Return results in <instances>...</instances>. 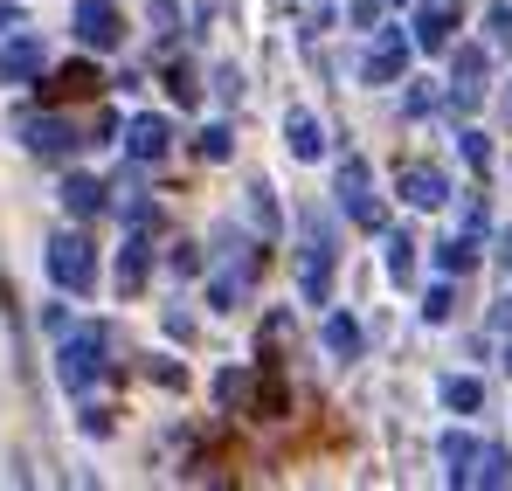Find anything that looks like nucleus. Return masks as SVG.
Instances as JSON below:
<instances>
[{
  "label": "nucleus",
  "mask_w": 512,
  "mask_h": 491,
  "mask_svg": "<svg viewBox=\"0 0 512 491\" xmlns=\"http://www.w3.org/2000/svg\"><path fill=\"white\" fill-rule=\"evenodd\" d=\"M499 367H506V374H512V346H506V360H499Z\"/></svg>",
  "instance_id": "35"
},
{
  "label": "nucleus",
  "mask_w": 512,
  "mask_h": 491,
  "mask_svg": "<svg viewBox=\"0 0 512 491\" xmlns=\"http://www.w3.org/2000/svg\"><path fill=\"white\" fill-rule=\"evenodd\" d=\"M77 42L84 49H118L125 42V21L111 0H77Z\"/></svg>",
  "instance_id": "9"
},
{
  "label": "nucleus",
  "mask_w": 512,
  "mask_h": 491,
  "mask_svg": "<svg viewBox=\"0 0 512 491\" xmlns=\"http://www.w3.org/2000/svg\"><path fill=\"white\" fill-rule=\"evenodd\" d=\"M215 97L236 104V97H243V77H236V70H215Z\"/></svg>",
  "instance_id": "31"
},
{
  "label": "nucleus",
  "mask_w": 512,
  "mask_h": 491,
  "mask_svg": "<svg viewBox=\"0 0 512 491\" xmlns=\"http://www.w3.org/2000/svg\"><path fill=\"white\" fill-rule=\"evenodd\" d=\"M402 201H409V208H443V201H450L443 166H402Z\"/></svg>",
  "instance_id": "13"
},
{
  "label": "nucleus",
  "mask_w": 512,
  "mask_h": 491,
  "mask_svg": "<svg viewBox=\"0 0 512 491\" xmlns=\"http://www.w3.org/2000/svg\"><path fill=\"white\" fill-rule=\"evenodd\" d=\"M395 7H402V0H395Z\"/></svg>",
  "instance_id": "37"
},
{
  "label": "nucleus",
  "mask_w": 512,
  "mask_h": 491,
  "mask_svg": "<svg viewBox=\"0 0 512 491\" xmlns=\"http://www.w3.org/2000/svg\"><path fill=\"white\" fill-rule=\"evenodd\" d=\"M167 90H173V97H180V104H194V77H187L180 63H173V70H167Z\"/></svg>",
  "instance_id": "32"
},
{
  "label": "nucleus",
  "mask_w": 512,
  "mask_h": 491,
  "mask_svg": "<svg viewBox=\"0 0 512 491\" xmlns=\"http://www.w3.org/2000/svg\"><path fill=\"white\" fill-rule=\"evenodd\" d=\"M478 256H485V249H478V236H471V229H464V236H450V243L436 249L443 277H471V270H478Z\"/></svg>",
  "instance_id": "19"
},
{
  "label": "nucleus",
  "mask_w": 512,
  "mask_h": 491,
  "mask_svg": "<svg viewBox=\"0 0 512 491\" xmlns=\"http://www.w3.org/2000/svg\"><path fill=\"white\" fill-rule=\"evenodd\" d=\"M492 326H499V332H512V298L499 305V312H492Z\"/></svg>",
  "instance_id": "34"
},
{
  "label": "nucleus",
  "mask_w": 512,
  "mask_h": 491,
  "mask_svg": "<svg viewBox=\"0 0 512 491\" xmlns=\"http://www.w3.org/2000/svg\"><path fill=\"white\" fill-rule=\"evenodd\" d=\"M340 208L353 229H388V208H381V194H374V173L360 153H346L340 160Z\"/></svg>",
  "instance_id": "3"
},
{
  "label": "nucleus",
  "mask_w": 512,
  "mask_h": 491,
  "mask_svg": "<svg viewBox=\"0 0 512 491\" xmlns=\"http://www.w3.org/2000/svg\"><path fill=\"white\" fill-rule=\"evenodd\" d=\"M167 146H173V125H167V118L139 111V118L125 125V153H132L139 166H160V160H167Z\"/></svg>",
  "instance_id": "10"
},
{
  "label": "nucleus",
  "mask_w": 512,
  "mask_h": 491,
  "mask_svg": "<svg viewBox=\"0 0 512 491\" xmlns=\"http://www.w3.org/2000/svg\"><path fill=\"white\" fill-rule=\"evenodd\" d=\"M173 270H180V277H194V270H201V249H194V243H173Z\"/></svg>",
  "instance_id": "30"
},
{
  "label": "nucleus",
  "mask_w": 512,
  "mask_h": 491,
  "mask_svg": "<svg viewBox=\"0 0 512 491\" xmlns=\"http://www.w3.org/2000/svg\"><path fill=\"white\" fill-rule=\"evenodd\" d=\"M485 70H492V56L478 49V42H450V111H478V97H485Z\"/></svg>",
  "instance_id": "4"
},
{
  "label": "nucleus",
  "mask_w": 512,
  "mask_h": 491,
  "mask_svg": "<svg viewBox=\"0 0 512 491\" xmlns=\"http://www.w3.org/2000/svg\"><path fill=\"white\" fill-rule=\"evenodd\" d=\"M49 277H56V291H70V298H84L90 284H97V249H90L84 229H56V236H49Z\"/></svg>",
  "instance_id": "2"
},
{
  "label": "nucleus",
  "mask_w": 512,
  "mask_h": 491,
  "mask_svg": "<svg viewBox=\"0 0 512 491\" xmlns=\"http://www.w3.org/2000/svg\"><path fill=\"white\" fill-rule=\"evenodd\" d=\"M506 263H512V236H506Z\"/></svg>",
  "instance_id": "36"
},
{
  "label": "nucleus",
  "mask_w": 512,
  "mask_h": 491,
  "mask_svg": "<svg viewBox=\"0 0 512 491\" xmlns=\"http://www.w3.org/2000/svg\"><path fill=\"white\" fill-rule=\"evenodd\" d=\"M346 21L353 28H381V0H346Z\"/></svg>",
  "instance_id": "29"
},
{
  "label": "nucleus",
  "mask_w": 512,
  "mask_h": 491,
  "mask_svg": "<svg viewBox=\"0 0 512 491\" xmlns=\"http://www.w3.org/2000/svg\"><path fill=\"white\" fill-rule=\"evenodd\" d=\"M485 28H492V49H512V7H492Z\"/></svg>",
  "instance_id": "28"
},
{
  "label": "nucleus",
  "mask_w": 512,
  "mask_h": 491,
  "mask_svg": "<svg viewBox=\"0 0 512 491\" xmlns=\"http://www.w3.org/2000/svg\"><path fill=\"white\" fill-rule=\"evenodd\" d=\"M229 153H236L229 125H208V132H201V160H229Z\"/></svg>",
  "instance_id": "26"
},
{
  "label": "nucleus",
  "mask_w": 512,
  "mask_h": 491,
  "mask_svg": "<svg viewBox=\"0 0 512 491\" xmlns=\"http://www.w3.org/2000/svg\"><path fill=\"white\" fill-rule=\"evenodd\" d=\"M14 28H28V21H21V7H7V0H0V35H14Z\"/></svg>",
  "instance_id": "33"
},
{
  "label": "nucleus",
  "mask_w": 512,
  "mask_h": 491,
  "mask_svg": "<svg viewBox=\"0 0 512 491\" xmlns=\"http://www.w3.org/2000/svg\"><path fill=\"white\" fill-rule=\"evenodd\" d=\"M215 402H222V409H250V374H243V367H229V374L215 381Z\"/></svg>",
  "instance_id": "23"
},
{
  "label": "nucleus",
  "mask_w": 512,
  "mask_h": 491,
  "mask_svg": "<svg viewBox=\"0 0 512 491\" xmlns=\"http://www.w3.org/2000/svg\"><path fill=\"white\" fill-rule=\"evenodd\" d=\"M104 90V77L90 70V63H70V70H56V83H49V97L63 104V97H97Z\"/></svg>",
  "instance_id": "20"
},
{
  "label": "nucleus",
  "mask_w": 512,
  "mask_h": 491,
  "mask_svg": "<svg viewBox=\"0 0 512 491\" xmlns=\"http://www.w3.org/2000/svg\"><path fill=\"white\" fill-rule=\"evenodd\" d=\"M478 485H512V450H506V443H485V464H478Z\"/></svg>",
  "instance_id": "22"
},
{
  "label": "nucleus",
  "mask_w": 512,
  "mask_h": 491,
  "mask_svg": "<svg viewBox=\"0 0 512 491\" xmlns=\"http://www.w3.org/2000/svg\"><path fill=\"white\" fill-rule=\"evenodd\" d=\"M457 21H464V7H457V0H423V7H416V21H409V28H416V49L443 56V49L457 42Z\"/></svg>",
  "instance_id": "8"
},
{
  "label": "nucleus",
  "mask_w": 512,
  "mask_h": 491,
  "mask_svg": "<svg viewBox=\"0 0 512 491\" xmlns=\"http://www.w3.org/2000/svg\"><path fill=\"white\" fill-rule=\"evenodd\" d=\"M443 464H450V471H443L450 485H478V464H485V443H478V436H464V429H450V436H443Z\"/></svg>",
  "instance_id": "12"
},
{
  "label": "nucleus",
  "mask_w": 512,
  "mask_h": 491,
  "mask_svg": "<svg viewBox=\"0 0 512 491\" xmlns=\"http://www.w3.org/2000/svg\"><path fill=\"white\" fill-rule=\"evenodd\" d=\"M104 201H111V187H104V180H90V173H70V180H63V208H70L77 222L104 215Z\"/></svg>",
  "instance_id": "16"
},
{
  "label": "nucleus",
  "mask_w": 512,
  "mask_h": 491,
  "mask_svg": "<svg viewBox=\"0 0 512 491\" xmlns=\"http://www.w3.org/2000/svg\"><path fill=\"white\" fill-rule=\"evenodd\" d=\"M256 270H263V249H250L243 263H229V270L208 284V305H215V312H236V298H243V291L256 284Z\"/></svg>",
  "instance_id": "11"
},
{
  "label": "nucleus",
  "mask_w": 512,
  "mask_h": 491,
  "mask_svg": "<svg viewBox=\"0 0 512 491\" xmlns=\"http://www.w3.org/2000/svg\"><path fill=\"white\" fill-rule=\"evenodd\" d=\"M146 270H153V243H146V229H132L125 249H118V291L132 298V291L146 284Z\"/></svg>",
  "instance_id": "15"
},
{
  "label": "nucleus",
  "mask_w": 512,
  "mask_h": 491,
  "mask_svg": "<svg viewBox=\"0 0 512 491\" xmlns=\"http://www.w3.org/2000/svg\"><path fill=\"white\" fill-rule=\"evenodd\" d=\"M409 56H416V35L381 28L374 49H367V63H360V77H367V83H395V77H409Z\"/></svg>",
  "instance_id": "5"
},
{
  "label": "nucleus",
  "mask_w": 512,
  "mask_h": 491,
  "mask_svg": "<svg viewBox=\"0 0 512 491\" xmlns=\"http://www.w3.org/2000/svg\"><path fill=\"white\" fill-rule=\"evenodd\" d=\"M326 298H333V236L312 215L305 222V305H326Z\"/></svg>",
  "instance_id": "6"
},
{
  "label": "nucleus",
  "mask_w": 512,
  "mask_h": 491,
  "mask_svg": "<svg viewBox=\"0 0 512 491\" xmlns=\"http://www.w3.org/2000/svg\"><path fill=\"white\" fill-rule=\"evenodd\" d=\"M28 77H42V42L35 35L0 42V83H28Z\"/></svg>",
  "instance_id": "14"
},
{
  "label": "nucleus",
  "mask_w": 512,
  "mask_h": 491,
  "mask_svg": "<svg viewBox=\"0 0 512 491\" xmlns=\"http://www.w3.org/2000/svg\"><path fill=\"white\" fill-rule=\"evenodd\" d=\"M21 139H28L35 160H70V153L84 146L77 125H70V118H49V111H42V118H21Z\"/></svg>",
  "instance_id": "7"
},
{
  "label": "nucleus",
  "mask_w": 512,
  "mask_h": 491,
  "mask_svg": "<svg viewBox=\"0 0 512 491\" xmlns=\"http://www.w3.org/2000/svg\"><path fill=\"white\" fill-rule=\"evenodd\" d=\"M423 312H429V319H436V326H443V319L457 312V291H450V284H436V291H429V298H423Z\"/></svg>",
  "instance_id": "27"
},
{
  "label": "nucleus",
  "mask_w": 512,
  "mask_h": 491,
  "mask_svg": "<svg viewBox=\"0 0 512 491\" xmlns=\"http://www.w3.org/2000/svg\"><path fill=\"white\" fill-rule=\"evenodd\" d=\"M319 339H326V353H333V360H360V346H367V332H360V319H353V312H333Z\"/></svg>",
  "instance_id": "17"
},
{
  "label": "nucleus",
  "mask_w": 512,
  "mask_h": 491,
  "mask_svg": "<svg viewBox=\"0 0 512 491\" xmlns=\"http://www.w3.org/2000/svg\"><path fill=\"white\" fill-rule=\"evenodd\" d=\"M104 353H111V332L104 326H63V346H56V374L70 395H84L104 381Z\"/></svg>",
  "instance_id": "1"
},
{
  "label": "nucleus",
  "mask_w": 512,
  "mask_h": 491,
  "mask_svg": "<svg viewBox=\"0 0 512 491\" xmlns=\"http://www.w3.org/2000/svg\"><path fill=\"white\" fill-rule=\"evenodd\" d=\"M388 277H402V284L416 277V243L409 236H388Z\"/></svg>",
  "instance_id": "25"
},
{
  "label": "nucleus",
  "mask_w": 512,
  "mask_h": 491,
  "mask_svg": "<svg viewBox=\"0 0 512 491\" xmlns=\"http://www.w3.org/2000/svg\"><path fill=\"white\" fill-rule=\"evenodd\" d=\"M443 402H450L457 415H478L485 409V388H478L471 374H450V381H443Z\"/></svg>",
  "instance_id": "21"
},
{
  "label": "nucleus",
  "mask_w": 512,
  "mask_h": 491,
  "mask_svg": "<svg viewBox=\"0 0 512 491\" xmlns=\"http://www.w3.org/2000/svg\"><path fill=\"white\" fill-rule=\"evenodd\" d=\"M457 153H464L471 173H485V166H492V146H485V132H478V125H464V132H457Z\"/></svg>",
  "instance_id": "24"
},
{
  "label": "nucleus",
  "mask_w": 512,
  "mask_h": 491,
  "mask_svg": "<svg viewBox=\"0 0 512 491\" xmlns=\"http://www.w3.org/2000/svg\"><path fill=\"white\" fill-rule=\"evenodd\" d=\"M284 139H291V153H298V160H319V153H326V132H319V118H312V111H291V118H284Z\"/></svg>",
  "instance_id": "18"
}]
</instances>
